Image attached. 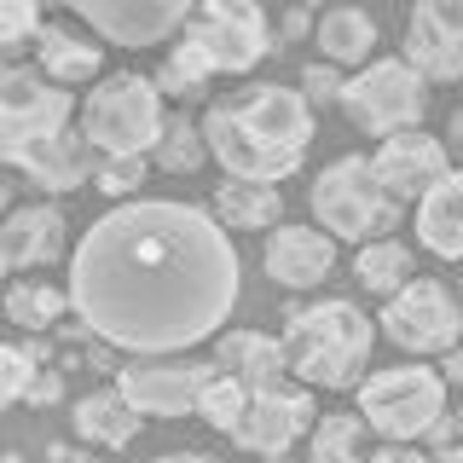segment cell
<instances>
[{
    "mask_svg": "<svg viewBox=\"0 0 463 463\" xmlns=\"http://www.w3.org/2000/svg\"><path fill=\"white\" fill-rule=\"evenodd\" d=\"M238 250L197 203L139 197L99 214L70 255V307L128 354H185L238 307Z\"/></svg>",
    "mask_w": 463,
    "mask_h": 463,
    "instance_id": "6da1fadb",
    "label": "cell"
},
{
    "mask_svg": "<svg viewBox=\"0 0 463 463\" xmlns=\"http://www.w3.org/2000/svg\"><path fill=\"white\" fill-rule=\"evenodd\" d=\"M203 145L209 156L226 168V180H260V185H279L301 168L313 139V105L296 93V87L279 81H255L243 93L209 105L203 116Z\"/></svg>",
    "mask_w": 463,
    "mask_h": 463,
    "instance_id": "7a4b0ae2",
    "label": "cell"
},
{
    "mask_svg": "<svg viewBox=\"0 0 463 463\" xmlns=\"http://www.w3.org/2000/svg\"><path fill=\"white\" fill-rule=\"evenodd\" d=\"M371 318L359 301H342V296H325L313 307H289L284 318V371H296L307 388H354L359 371L371 359Z\"/></svg>",
    "mask_w": 463,
    "mask_h": 463,
    "instance_id": "3957f363",
    "label": "cell"
},
{
    "mask_svg": "<svg viewBox=\"0 0 463 463\" xmlns=\"http://www.w3.org/2000/svg\"><path fill=\"white\" fill-rule=\"evenodd\" d=\"M76 110H81V134L99 156H145L163 139V116H168L156 81L134 76V70L105 76Z\"/></svg>",
    "mask_w": 463,
    "mask_h": 463,
    "instance_id": "277c9868",
    "label": "cell"
},
{
    "mask_svg": "<svg viewBox=\"0 0 463 463\" xmlns=\"http://www.w3.org/2000/svg\"><path fill=\"white\" fill-rule=\"evenodd\" d=\"M307 203H313L318 226L342 243H371L400 226V203L371 174V156H336L330 168H318Z\"/></svg>",
    "mask_w": 463,
    "mask_h": 463,
    "instance_id": "5b68a950",
    "label": "cell"
},
{
    "mask_svg": "<svg viewBox=\"0 0 463 463\" xmlns=\"http://www.w3.org/2000/svg\"><path fill=\"white\" fill-rule=\"evenodd\" d=\"M359 388V417L383 434V440H423V434L446 417V376L434 365H394L371 371Z\"/></svg>",
    "mask_w": 463,
    "mask_h": 463,
    "instance_id": "8992f818",
    "label": "cell"
},
{
    "mask_svg": "<svg viewBox=\"0 0 463 463\" xmlns=\"http://www.w3.org/2000/svg\"><path fill=\"white\" fill-rule=\"evenodd\" d=\"M336 105L347 110V122L371 139H388L400 128H423L429 110V81L417 76L405 58H365L359 76L342 81Z\"/></svg>",
    "mask_w": 463,
    "mask_h": 463,
    "instance_id": "52a82bcc",
    "label": "cell"
},
{
    "mask_svg": "<svg viewBox=\"0 0 463 463\" xmlns=\"http://www.w3.org/2000/svg\"><path fill=\"white\" fill-rule=\"evenodd\" d=\"M70 116H76V99L58 81H47L29 64H6L0 58V163L18 168L35 145L64 134Z\"/></svg>",
    "mask_w": 463,
    "mask_h": 463,
    "instance_id": "ba28073f",
    "label": "cell"
},
{
    "mask_svg": "<svg viewBox=\"0 0 463 463\" xmlns=\"http://www.w3.org/2000/svg\"><path fill=\"white\" fill-rule=\"evenodd\" d=\"M180 29H185L180 41H192L214 76H250L272 52V24L260 0H197Z\"/></svg>",
    "mask_w": 463,
    "mask_h": 463,
    "instance_id": "9c48e42d",
    "label": "cell"
},
{
    "mask_svg": "<svg viewBox=\"0 0 463 463\" xmlns=\"http://www.w3.org/2000/svg\"><path fill=\"white\" fill-rule=\"evenodd\" d=\"M383 336L405 347V354H446L463 342V307L440 279H405L394 296L383 301Z\"/></svg>",
    "mask_w": 463,
    "mask_h": 463,
    "instance_id": "30bf717a",
    "label": "cell"
},
{
    "mask_svg": "<svg viewBox=\"0 0 463 463\" xmlns=\"http://www.w3.org/2000/svg\"><path fill=\"white\" fill-rule=\"evenodd\" d=\"M214 376V359H180V354H134L116 371V388L128 394L139 417H185L197 411L203 383Z\"/></svg>",
    "mask_w": 463,
    "mask_h": 463,
    "instance_id": "8fae6325",
    "label": "cell"
},
{
    "mask_svg": "<svg viewBox=\"0 0 463 463\" xmlns=\"http://www.w3.org/2000/svg\"><path fill=\"white\" fill-rule=\"evenodd\" d=\"M52 6H70L110 47H156L192 18L197 0H52Z\"/></svg>",
    "mask_w": 463,
    "mask_h": 463,
    "instance_id": "7c38bea8",
    "label": "cell"
},
{
    "mask_svg": "<svg viewBox=\"0 0 463 463\" xmlns=\"http://www.w3.org/2000/svg\"><path fill=\"white\" fill-rule=\"evenodd\" d=\"M313 417L318 411H313L307 388H250L238 423H232L226 434H232V446L267 458V452H289V446L313 429Z\"/></svg>",
    "mask_w": 463,
    "mask_h": 463,
    "instance_id": "4fadbf2b",
    "label": "cell"
},
{
    "mask_svg": "<svg viewBox=\"0 0 463 463\" xmlns=\"http://www.w3.org/2000/svg\"><path fill=\"white\" fill-rule=\"evenodd\" d=\"M405 64L423 81H463V0H417L405 18Z\"/></svg>",
    "mask_w": 463,
    "mask_h": 463,
    "instance_id": "5bb4252c",
    "label": "cell"
},
{
    "mask_svg": "<svg viewBox=\"0 0 463 463\" xmlns=\"http://www.w3.org/2000/svg\"><path fill=\"white\" fill-rule=\"evenodd\" d=\"M446 168H452L446 139L423 134V128H400V134H388L383 145H376V156H371V174L383 180V192L394 203H417Z\"/></svg>",
    "mask_w": 463,
    "mask_h": 463,
    "instance_id": "9a60e30c",
    "label": "cell"
},
{
    "mask_svg": "<svg viewBox=\"0 0 463 463\" xmlns=\"http://www.w3.org/2000/svg\"><path fill=\"white\" fill-rule=\"evenodd\" d=\"M260 267H267V279L284 284V289H313V284L330 279V267H336V238L318 232V226H279V232H267Z\"/></svg>",
    "mask_w": 463,
    "mask_h": 463,
    "instance_id": "2e32d148",
    "label": "cell"
},
{
    "mask_svg": "<svg viewBox=\"0 0 463 463\" xmlns=\"http://www.w3.org/2000/svg\"><path fill=\"white\" fill-rule=\"evenodd\" d=\"M64 209L52 203H24L0 221V250H6V267H52L64 255Z\"/></svg>",
    "mask_w": 463,
    "mask_h": 463,
    "instance_id": "e0dca14e",
    "label": "cell"
},
{
    "mask_svg": "<svg viewBox=\"0 0 463 463\" xmlns=\"http://www.w3.org/2000/svg\"><path fill=\"white\" fill-rule=\"evenodd\" d=\"M29 174V185H41V192H81L87 180H93V168H99V151L87 145L81 128H64V134H52L47 145H35V151L18 163Z\"/></svg>",
    "mask_w": 463,
    "mask_h": 463,
    "instance_id": "ac0fdd59",
    "label": "cell"
},
{
    "mask_svg": "<svg viewBox=\"0 0 463 463\" xmlns=\"http://www.w3.org/2000/svg\"><path fill=\"white\" fill-rule=\"evenodd\" d=\"M417 243L440 260H463V168H446L417 197Z\"/></svg>",
    "mask_w": 463,
    "mask_h": 463,
    "instance_id": "d6986e66",
    "label": "cell"
},
{
    "mask_svg": "<svg viewBox=\"0 0 463 463\" xmlns=\"http://www.w3.org/2000/svg\"><path fill=\"white\" fill-rule=\"evenodd\" d=\"M214 365L226 376H238L243 388H279L284 347H279V336H260V330H226L214 342Z\"/></svg>",
    "mask_w": 463,
    "mask_h": 463,
    "instance_id": "ffe728a7",
    "label": "cell"
},
{
    "mask_svg": "<svg viewBox=\"0 0 463 463\" xmlns=\"http://www.w3.org/2000/svg\"><path fill=\"white\" fill-rule=\"evenodd\" d=\"M70 423H76V434H81V440H93V446H110V452H122V446L139 434V411L128 405V394H122V388H93V394H81V400H76Z\"/></svg>",
    "mask_w": 463,
    "mask_h": 463,
    "instance_id": "44dd1931",
    "label": "cell"
},
{
    "mask_svg": "<svg viewBox=\"0 0 463 463\" xmlns=\"http://www.w3.org/2000/svg\"><path fill=\"white\" fill-rule=\"evenodd\" d=\"M29 47H35L41 76L58 81V87H70V81H93V76H99V58H105V47H93V41L70 35V29H58V24H41Z\"/></svg>",
    "mask_w": 463,
    "mask_h": 463,
    "instance_id": "7402d4cb",
    "label": "cell"
},
{
    "mask_svg": "<svg viewBox=\"0 0 463 463\" xmlns=\"http://www.w3.org/2000/svg\"><path fill=\"white\" fill-rule=\"evenodd\" d=\"M284 214V192L279 185H260V180H226L214 192V221L226 232H267L279 226Z\"/></svg>",
    "mask_w": 463,
    "mask_h": 463,
    "instance_id": "603a6c76",
    "label": "cell"
},
{
    "mask_svg": "<svg viewBox=\"0 0 463 463\" xmlns=\"http://www.w3.org/2000/svg\"><path fill=\"white\" fill-rule=\"evenodd\" d=\"M313 35H318V52H325V64H365L371 47H376V24H371V12H359V6H330L325 18L313 24Z\"/></svg>",
    "mask_w": 463,
    "mask_h": 463,
    "instance_id": "cb8c5ba5",
    "label": "cell"
},
{
    "mask_svg": "<svg viewBox=\"0 0 463 463\" xmlns=\"http://www.w3.org/2000/svg\"><path fill=\"white\" fill-rule=\"evenodd\" d=\"M313 463H365V417L359 411H325L307 429Z\"/></svg>",
    "mask_w": 463,
    "mask_h": 463,
    "instance_id": "d4e9b609",
    "label": "cell"
},
{
    "mask_svg": "<svg viewBox=\"0 0 463 463\" xmlns=\"http://www.w3.org/2000/svg\"><path fill=\"white\" fill-rule=\"evenodd\" d=\"M64 313H70V289H58L47 279H18V284L6 289V318H12V325H24L29 336L52 330Z\"/></svg>",
    "mask_w": 463,
    "mask_h": 463,
    "instance_id": "484cf974",
    "label": "cell"
},
{
    "mask_svg": "<svg viewBox=\"0 0 463 463\" xmlns=\"http://www.w3.org/2000/svg\"><path fill=\"white\" fill-rule=\"evenodd\" d=\"M354 279L371 289V296H394V289L411 279V250H405L400 238H371L359 243V260H354Z\"/></svg>",
    "mask_w": 463,
    "mask_h": 463,
    "instance_id": "4316f807",
    "label": "cell"
},
{
    "mask_svg": "<svg viewBox=\"0 0 463 463\" xmlns=\"http://www.w3.org/2000/svg\"><path fill=\"white\" fill-rule=\"evenodd\" d=\"M151 151H156V163L168 174H192V168H203L209 145H203V128L180 110V116H163V139H156Z\"/></svg>",
    "mask_w": 463,
    "mask_h": 463,
    "instance_id": "83f0119b",
    "label": "cell"
},
{
    "mask_svg": "<svg viewBox=\"0 0 463 463\" xmlns=\"http://www.w3.org/2000/svg\"><path fill=\"white\" fill-rule=\"evenodd\" d=\"M243 400H250V388H243L238 376H226L221 365H214V376L203 383V394H197V417H203L209 429H221V434H226L232 423H238Z\"/></svg>",
    "mask_w": 463,
    "mask_h": 463,
    "instance_id": "f1b7e54d",
    "label": "cell"
},
{
    "mask_svg": "<svg viewBox=\"0 0 463 463\" xmlns=\"http://www.w3.org/2000/svg\"><path fill=\"white\" fill-rule=\"evenodd\" d=\"M41 29V0H0V58L29 47Z\"/></svg>",
    "mask_w": 463,
    "mask_h": 463,
    "instance_id": "f546056e",
    "label": "cell"
},
{
    "mask_svg": "<svg viewBox=\"0 0 463 463\" xmlns=\"http://www.w3.org/2000/svg\"><path fill=\"white\" fill-rule=\"evenodd\" d=\"M145 174H151V163H145V156H99V168H93V192H105V197H128V192H139V185H145Z\"/></svg>",
    "mask_w": 463,
    "mask_h": 463,
    "instance_id": "4dcf8cb0",
    "label": "cell"
},
{
    "mask_svg": "<svg viewBox=\"0 0 463 463\" xmlns=\"http://www.w3.org/2000/svg\"><path fill=\"white\" fill-rule=\"evenodd\" d=\"M29 376H35V359H29V347H6V342H0V411L24 400Z\"/></svg>",
    "mask_w": 463,
    "mask_h": 463,
    "instance_id": "1f68e13d",
    "label": "cell"
},
{
    "mask_svg": "<svg viewBox=\"0 0 463 463\" xmlns=\"http://www.w3.org/2000/svg\"><path fill=\"white\" fill-rule=\"evenodd\" d=\"M336 93H342V70L325 64V58H313V64L301 70V99H307V105H330Z\"/></svg>",
    "mask_w": 463,
    "mask_h": 463,
    "instance_id": "d6a6232c",
    "label": "cell"
},
{
    "mask_svg": "<svg viewBox=\"0 0 463 463\" xmlns=\"http://www.w3.org/2000/svg\"><path fill=\"white\" fill-rule=\"evenodd\" d=\"M24 400L47 411V405H58V400H64V376H58V371H41V365H35V376H29V388H24Z\"/></svg>",
    "mask_w": 463,
    "mask_h": 463,
    "instance_id": "836d02e7",
    "label": "cell"
},
{
    "mask_svg": "<svg viewBox=\"0 0 463 463\" xmlns=\"http://www.w3.org/2000/svg\"><path fill=\"white\" fill-rule=\"evenodd\" d=\"M371 463H434V458L417 452V440H388L383 452H371Z\"/></svg>",
    "mask_w": 463,
    "mask_h": 463,
    "instance_id": "e575fe53",
    "label": "cell"
},
{
    "mask_svg": "<svg viewBox=\"0 0 463 463\" xmlns=\"http://www.w3.org/2000/svg\"><path fill=\"white\" fill-rule=\"evenodd\" d=\"M434 371H440L446 383H458V388H463V342H458V347H446V359H440Z\"/></svg>",
    "mask_w": 463,
    "mask_h": 463,
    "instance_id": "d590c367",
    "label": "cell"
},
{
    "mask_svg": "<svg viewBox=\"0 0 463 463\" xmlns=\"http://www.w3.org/2000/svg\"><path fill=\"white\" fill-rule=\"evenodd\" d=\"M313 18H307V6H289V18H284V41H296V35H307Z\"/></svg>",
    "mask_w": 463,
    "mask_h": 463,
    "instance_id": "8d00e7d4",
    "label": "cell"
},
{
    "mask_svg": "<svg viewBox=\"0 0 463 463\" xmlns=\"http://www.w3.org/2000/svg\"><path fill=\"white\" fill-rule=\"evenodd\" d=\"M446 151H458V156H463V105L452 110V122H446Z\"/></svg>",
    "mask_w": 463,
    "mask_h": 463,
    "instance_id": "74e56055",
    "label": "cell"
},
{
    "mask_svg": "<svg viewBox=\"0 0 463 463\" xmlns=\"http://www.w3.org/2000/svg\"><path fill=\"white\" fill-rule=\"evenodd\" d=\"M156 463H221V458H209V452H168V458H156Z\"/></svg>",
    "mask_w": 463,
    "mask_h": 463,
    "instance_id": "f35d334b",
    "label": "cell"
},
{
    "mask_svg": "<svg viewBox=\"0 0 463 463\" xmlns=\"http://www.w3.org/2000/svg\"><path fill=\"white\" fill-rule=\"evenodd\" d=\"M434 463H463V446H452V440H446L440 452H434Z\"/></svg>",
    "mask_w": 463,
    "mask_h": 463,
    "instance_id": "ab89813d",
    "label": "cell"
},
{
    "mask_svg": "<svg viewBox=\"0 0 463 463\" xmlns=\"http://www.w3.org/2000/svg\"><path fill=\"white\" fill-rule=\"evenodd\" d=\"M6 209H12V185L0 180V214H6Z\"/></svg>",
    "mask_w": 463,
    "mask_h": 463,
    "instance_id": "60d3db41",
    "label": "cell"
},
{
    "mask_svg": "<svg viewBox=\"0 0 463 463\" xmlns=\"http://www.w3.org/2000/svg\"><path fill=\"white\" fill-rule=\"evenodd\" d=\"M452 429H458V440H463V405H458V411H452Z\"/></svg>",
    "mask_w": 463,
    "mask_h": 463,
    "instance_id": "b9f144b4",
    "label": "cell"
},
{
    "mask_svg": "<svg viewBox=\"0 0 463 463\" xmlns=\"http://www.w3.org/2000/svg\"><path fill=\"white\" fill-rule=\"evenodd\" d=\"M260 463H289V452H267V458H260Z\"/></svg>",
    "mask_w": 463,
    "mask_h": 463,
    "instance_id": "7bdbcfd3",
    "label": "cell"
},
{
    "mask_svg": "<svg viewBox=\"0 0 463 463\" xmlns=\"http://www.w3.org/2000/svg\"><path fill=\"white\" fill-rule=\"evenodd\" d=\"M6 272H12V267H6V250H0V279H6Z\"/></svg>",
    "mask_w": 463,
    "mask_h": 463,
    "instance_id": "ee69618b",
    "label": "cell"
},
{
    "mask_svg": "<svg viewBox=\"0 0 463 463\" xmlns=\"http://www.w3.org/2000/svg\"><path fill=\"white\" fill-rule=\"evenodd\" d=\"M81 463H105V458H81Z\"/></svg>",
    "mask_w": 463,
    "mask_h": 463,
    "instance_id": "f6af8a7d",
    "label": "cell"
}]
</instances>
